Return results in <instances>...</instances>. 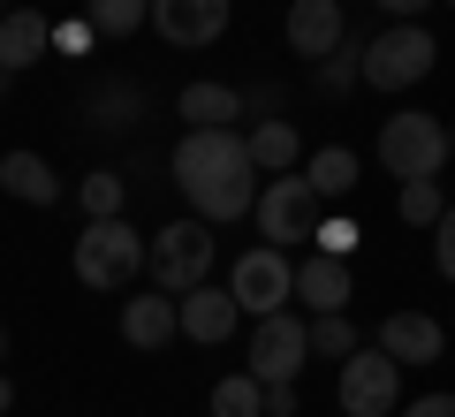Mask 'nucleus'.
Segmentation results:
<instances>
[{"instance_id": "35", "label": "nucleus", "mask_w": 455, "mask_h": 417, "mask_svg": "<svg viewBox=\"0 0 455 417\" xmlns=\"http://www.w3.org/2000/svg\"><path fill=\"white\" fill-rule=\"evenodd\" d=\"M0 365H8V326H0Z\"/></svg>"}, {"instance_id": "8", "label": "nucleus", "mask_w": 455, "mask_h": 417, "mask_svg": "<svg viewBox=\"0 0 455 417\" xmlns=\"http://www.w3.org/2000/svg\"><path fill=\"white\" fill-rule=\"evenodd\" d=\"M334 395H341L349 417H395V410H403V365L372 341V349L341 357V387H334Z\"/></svg>"}, {"instance_id": "28", "label": "nucleus", "mask_w": 455, "mask_h": 417, "mask_svg": "<svg viewBox=\"0 0 455 417\" xmlns=\"http://www.w3.org/2000/svg\"><path fill=\"white\" fill-rule=\"evenodd\" d=\"M92 38H99V23H92V16L53 23V53H92Z\"/></svg>"}, {"instance_id": "22", "label": "nucleus", "mask_w": 455, "mask_h": 417, "mask_svg": "<svg viewBox=\"0 0 455 417\" xmlns=\"http://www.w3.org/2000/svg\"><path fill=\"white\" fill-rule=\"evenodd\" d=\"M76 205H84V221H114V213L130 205V182L114 175V167H99V175L76 182Z\"/></svg>"}, {"instance_id": "16", "label": "nucleus", "mask_w": 455, "mask_h": 417, "mask_svg": "<svg viewBox=\"0 0 455 417\" xmlns=\"http://www.w3.org/2000/svg\"><path fill=\"white\" fill-rule=\"evenodd\" d=\"M53 53V23L38 8H8L0 16V68H38Z\"/></svg>"}, {"instance_id": "25", "label": "nucleus", "mask_w": 455, "mask_h": 417, "mask_svg": "<svg viewBox=\"0 0 455 417\" xmlns=\"http://www.w3.org/2000/svg\"><path fill=\"white\" fill-rule=\"evenodd\" d=\"M145 114V92H130V84H107V92L92 99V122L99 129H122V122H137Z\"/></svg>"}, {"instance_id": "2", "label": "nucleus", "mask_w": 455, "mask_h": 417, "mask_svg": "<svg viewBox=\"0 0 455 417\" xmlns=\"http://www.w3.org/2000/svg\"><path fill=\"white\" fill-rule=\"evenodd\" d=\"M145 266H152V243L122 213L114 221H84V236H76V281L84 289H130Z\"/></svg>"}, {"instance_id": "23", "label": "nucleus", "mask_w": 455, "mask_h": 417, "mask_svg": "<svg viewBox=\"0 0 455 417\" xmlns=\"http://www.w3.org/2000/svg\"><path fill=\"white\" fill-rule=\"evenodd\" d=\"M357 326H349V311H319L311 319V357H357Z\"/></svg>"}, {"instance_id": "11", "label": "nucleus", "mask_w": 455, "mask_h": 417, "mask_svg": "<svg viewBox=\"0 0 455 417\" xmlns=\"http://www.w3.org/2000/svg\"><path fill=\"white\" fill-rule=\"evenodd\" d=\"M152 31L167 46H212L228 31V0H152Z\"/></svg>"}, {"instance_id": "29", "label": "nucleus", "mask_w": 455, "mask_h": 417, "mask_svg": "<svg viewBox=\"0 0 455 417\" xmlns=\"http://www.w3.org/2000/svg\"><path fill=\"white\" fill-rule=\"evenodd\" d=\"M433 266H440V281H455V205L440 213V228H433Z\"/></svg>"}, {"instance_id": "20", "label": "nucleus", "mask_w": 455, "mask_h": 417, "mask_svg": "<svg viewBox=\"0 0 455 417\" xmlns=\"http://www.w3.org/2000/svg\"><path fill=\"white\" fill-rule=\"evenodd\" d=\"M212 417H266V380L259 372H228V380H212Z\"/></svg>"}, {"instance_id": "17", "label": "nucleus", "mask_w": 455, "mask_h": 417, "mask_svg": "<svg viewBox=\"0 0 455 417\" xmlns=\"http://www.w3.org/2000/svg\"><path fill=\"white\" fill-rule=\"evenodd\" d=\"M175 114L190 129H235V122H243V92H228V84H182Z\"/></svg>"}, {"instance_id": "31", "label": "nucleus", "mask_w": 455, "mask_h": 417, "mask_svg": "<svg viewBox=\"0 0 455 417\" xmlns=\"http://www.w3.org/2000/svg\"><path fill=\"white\" fill-rule=\"evenodd\" d=\"M304 402H296V380H274L266 387V417H296Z\"/></svg>"}, {"instance_id": "37", "label": "nucleus", "mask_w": 455, "mask_h": 417, "mask_svg": "<svg viewBox=\"0 0 455 417\" xmlns=\"http://www.w3.org/2000/svg\"><path fill=\"white\" fill-rule=\"evenodd\" d=\"M0 16H8V0H0Z\"/></svg>"}, {"instance_id": "12", "label": "nucleus", "mask_w": 455, "mask_h": 417, "mask_svg": "<svg viewBox=\"0 0 455 417\" xmlns=\"http://www.w3.org/2000/svg\"><path fill=\"white\" fill-rule=\"evenodd\" d=\"M175 334H182V296L137 289L130 304H122V341H130V349H167Z\"/></svg>"}, {"instance_id": "3", "label": "nucleus", "mask_w": 455, "mask_h": 417, "mask_svg": "<svg viewBox=\"0 0 455 417\" xmlns=\"http://www.w3.org/2000/svg\"><path fill=\"white\" fill-rule=\"evenodd\" d=\"M448 160L455 152H448V122L440 114H395V122H379V167L395 182H433Z\"/></svg>"}, {"instance_id": "7", "label": "nucleus", "mask_w": 455, "mask_h": 417, "mask_svg": "<svg viewBox=\"0 0 455 417\" xmlns=\"http://www.w3.org/2000/svg\"><path fill=\"white\" fill-rule=\"evenodd\" d=\"M228 289H235V304H243V319H266V311H289L296 304V266L281 243H259V251L235 258V273H228Z\"/></svg>"}, {"instance_id": "10", "label": "nucleus", "mask_w": 455, "mask_h": 417, "mask_svg": "<svg viewBox=\"0 0 455 417\" xmlns=\"http://www.w3.org/2000/svg\"><path fill=\"white\" fill-rule=\"evenodd\" d=\"M289 53L296 61H326V53L349 46V16H341V0H289Z\"/></svg>"}, {"instance_id": "18", "label": "nucleus", "mask_w": 455, "mask_h": 417, "mask_svg": "<svg viewBox=\"0 0 455 417\" xmlns=\"http://www.w3.org/2000/svg\"><path fill=\"white\" fill-rule=\"evenodd\" d=\"M0 190L23 197V205H61V175H53L38 152H8V160H0Z\"/></svg>"}, {"instance_id": "24", "label": "nucleus", "mask_w": 455, "mask_h": 417, "mask_svg": "<svg viewBox=\"0 0 455 417\" xmlns=\"http://www.w3.org/2000/svg\"><path fill=\"white\" fill-rule=\"evenodd\" d=\"M92 23L99 38H130L137 23H152V0H92Z\"/></svg>"}, {"instance_id": "9", "label": "nucleus", "mask_w": 455, "mask_h": 417, "mask_svg": "<svg viewBox=\"0 0 455 417\" xmlns=\"http://www.w3.org/2000/svg\"><path fill=\"white\" fill-rule=\"evenodd\" d=\"M304 357H311V319H296V311H266L259 334H251V372L274 387V380H296Z\"/></svg>"}, {"instance_id": "36", "label": "nucleus", "mask_w": 455, "mask_h": 417, "mask_svg": "<svg viewBox=\"0 0 455 417\" xmlns=\"http://www.w3.org/2000/svg\"><path fill=\"white\" fill-rule=\"evenodd\" d=\"M448 152H455V122H448Z\"/></svg>"}, {"instance_id": "15", "label": "nucleus", "mask_w": 455, "mask_h": 417, "mask_svg": "<svg viewBox=\"0 0 455 417\" xmlns=\"http://www.w3.org/2000/svg\"><path fill=\"white\" fill-rule=\"evenodd\" d=\"M379 349H387L395 365H440V319H425V311H387V319H379Z\"/></svg>"}, {"instance_id": "14", "label": "nucleus", "mask_w": 455, "mask_h": 417, "mask_svg": "<svg viewBox=\"0 0 455 417\" xmlns=\"http://www.w3.org/2000/svg\"><path fill=\"white\" fill-rule=\"evenodd\" d=\"M235 326H243V304H235V289H212V281H197V289L182 296V334H190L197 349L228 341Z\"/></svg>"}, {"instance_id": "6", "label": "nucleus", "mask_w": 455, "mask_h": 417, "mask_svg": "<svg viewBox=\"0 0 455 417\" xmlns=\"http://www.w3.org/2000/svg\"><path fill=\"white\" fill-rule=\"evenodd\" d=\"M433 61H440L433 31H425V23H395V31H379L372 46H364V84H372V92H410V84H425Z\"/></svg>"}, {"instance_id": "33", "label": "nucleus", "mask_w": 455, "mask_h": 417, "mask_svg": "<svg viewBox=\"0 0 455 417\" xmlns=\"http://www.w3.org/2000/svg\"><path fill=\"white\" fill-rule=\"evenodd\" d=\"M379 8H387V16H403V23H410V16H418V8H433V0H379Z\"/></svg>"}, {"instance_id": "38", "label": "nucleus", "mask_w": 455, "mask_h": 417, "mask_svg": "<svg viewBox=\"0 0 455 417\" xmlns=\"http://www.w3.org/2000/svg\"><path fill=\"white\" fill-rule=\"evenodd\" d=\"M440 8H455V0H440Z\"/></svg>"}, {"instance_id": "19", "label": "nucleus", "mask_w": 455, "mask_h": 417, "mask_svg": "<svg viewBox=\"0 0 455 417\" xmlns=\"http://www.w3.org/2000/svg\"><path fill=\"white\" fill-rule=\"evenodd\" d=\"M243 137H251V160H259L266 175H296V160H304V137H296V122L266 114V122H251Z\"/></svg>"}, {"instance_id": "21", "label": "nucleus", "mask_w": 455, "mask_h": 417, "mask_svg": "<svg viewBox=\"0 0 455 417\" xmlns=\"http://www.w3.org/2000/svg\"><path fill=\"white\" fill-rule=\"evenodd\" d=\"M304 175L319 182V197L334 205V197L357 190V152H349V145H326V152H311V160H304Z\"/></svg>"}, {"instance_id": "30", "label": "nucleus", "mask_w": 455, "mask_h": 417, "mask_svg": "<svg viewBox=\"0 0 455 417\" xmlns=\"http://www.w3.org/2000/svg\"><path fill=\"white\" fill-rule=\"evenodd\" d=\"M319 251L349 258V251H357V221H319Z\"/></svg>"}, {"instance_id": "4", "label": "nucleus", "mask_w": 455, "mask_h": 417, "mask_svg": "<svg viewBox=\"0 0 455 417\" xmlns=\"http://www.w3.org/2000/svg\"><path fill=\"white\" fill-rule=\"evenodd\" d=\"M212 273V221H167L160 236H152V266H145V281L152 289H167V296H190L197 281Z\"/></svg>"}, {"instance_id": "27", "label": "nucleus", "mask_w": 455, "mask_h": 417, "mask_svg": "<svg viewBox=\"0 0 455 417\" xmlns=\"http://www.w3.org/2000/svg\"><path fill=\"white\" fill-rule=\"evenodd\" d=\"M311 68H319V92H349V84H364V53H349V46H341V53H326V61H311Z\"/></svg>"}, {"instance_id": "32", "label": "nucleus", "mask_w": 455, "mask_h": 417, "mask_svg": "<svg viewBox=\"0 0 455 417\" xmlns=\"http://www.w3.org/2000/svg\"><path fill=\"white\" fill-rule=\"evenodd\" d=\"M403 417H455V395H418Z\"/></svg>"}, {"instance_id": "26", "label": "nucleus", "mask_w": 455, "mask_h": 417, "mask_svg": "<svg viewBox=\"0 0 455 417\" xmlns=\"http://www.w3.org/2000/svg\"><path fill=\"white\" fill-rule=\"evenodd\" d=\"M440 213H448L440 205V175L433 182H403V221L410 228H440Z\"/></svg>"}, {"instance_id": "34", "label": "nucleus", "mask_w": 455, "mask_h": 417, "mask_svg": "<svg viewBox=\"0 0 455 417\" xmlns=\"http://www.w3.org/2000/svg\"><path fill=\"white\" fill-rule=\"evenodd\" d=\"M8 410H16V387H8V372H0V417H8Z\"/></svg>"}, {"instance_id": "5", "label": "nucleus", "mask_w": 455, "mask_h": 417, "mask_svg": "<svg viewBox=\"0 0 455 417\" xmlns=\"http://www.w3.org/2000/svg\"><path fill=\"white\" fill-rule=\"evenodd\" d=\"M319 221H326V197L311 175H281L259 190V236L281 243V251L289 243H319Z\"/></svg>"}, {"instance_id": "1", "label": "nucleus", "mask_w": 455, "mask_h": 417, "mask_svg": "<svg viewBox=\"0 0 455 417\" xmlns=\"http://www.w3.org/2000/svg\"><path fill=\"white\" fill-rule=\"evenodd\" d=\"M175 190L197 205V221H243L259 213V160H251V137L243 129H190L175 145Z\"/></svg>"}, {"instance_id": "13", "label": "nucleus", "mask_w": 455, "mask_h": 417, "mask_svg": "<svg viewBox=\"0 0 455 417\" xmlns=\"http://www.w3.org/2000/svg\"><path fill=\"white\" fill-rule=\"evenodd\" d=\"M349 296H357V281H349V258L334 251H311L304 266H296V304L319 319V311H349Z\"/></svg>"}]
</instances>
